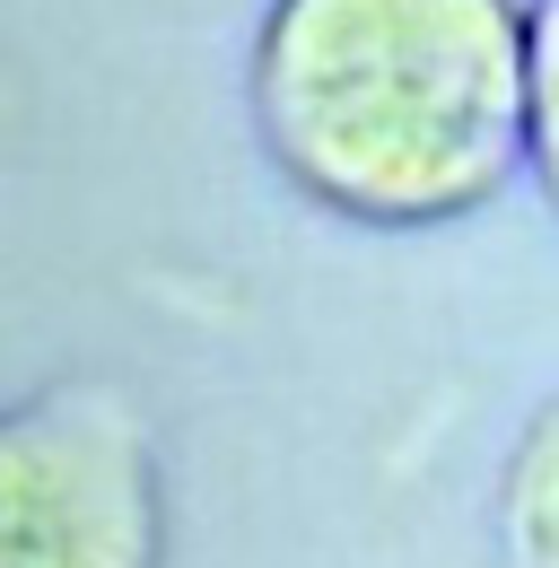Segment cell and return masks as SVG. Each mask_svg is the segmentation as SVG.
Wrapping results in <instances>:
<instances>
[{"instance_id":"6da1fadb","label":"cell","mask_w":559,"mask_h":568,"mask_svg":"<svg viewBox=\"0 0 559 568\" xmlns=\"http://www.w3.org/2000/svg\"><path fill=\"white\" fill-rule=\"evenodd\" d=\"M525 79V0H272L245 97L315 211L446 227L516 184Z\"/></svg>"},{"instance_id":"7a4b0ae2","label":"cell","mask_w":559,"mask_h":568,"mask_svg":"<svg viewBox=\"0 0 559 568\" xmlns=\"http://www.w3.org/2000/svg\"><path fill=\"white\" fill-rule=\"evenodd\" d=\"M166 473L132 394L44 385L0 403V568H157Z\"/></svg>"},{"instance_id":"3957f363","label":"cell","mask_w":559,"mask_h":568,"mask_svg":"<svg viewBox=\"0 0 559 568\" xmlns=\"http://www.w3.org/2000/svg\"><path fill=\"white\" fill-rule=\"evenodd\" d=\"M489 534H498V568H559V394L516 428Z\"/></svg>"},{"instance_id":"277c9868","label":"cell","mask_w":559,"mask_h":568,"mask_svg":"<svg viewBox=\"0 0 559 568\" xmlns=\"http://www.w3.org/2000/svg\"><path fill=\"white\" fill-rule=\"evenodd\" d=\"M525 44H533V79H525V166L559 211V0H525Z\"/></svg>"}]
</instances>
